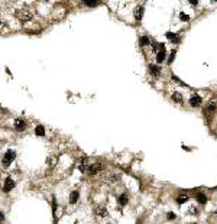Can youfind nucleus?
Wrapping results in <instances>:
<instances>
[{
  "label": "nucleus",
  "instance_id": "obj_26",
  "mask_svg": "<svg viewBox=\"0 0 217 224\" xmlns=\"http://www.w3.org/2000/svg\"><path fill=\"white\" fill-rule=\"evenodd\" d=\"M190 3H191V4H197L198 2H197V0H190Z\"/></svg>",
  "mask_w": 217,
  "mask_h": 224
},
{
  "label": "nucleus",
  "instance_id": "obj_5",
  "mask_svg": "<svg viewBox=\"0 0 217 224\" xmlns=\"http://www.w3.org/2000/svg\"><path fill=\"white\" fill-rule=\"evenodd\" d=\"M13 126H15V129H16V130L22 132V130H25V129H26V122H25L23 119H16V120H15V123H13Z\"/></svg>",
  "mask_w": 217,
  "mask_h": 224
},
{
  "label": "nucleus",
  "instance_id": "obj_25",
  "mask_svg": "<svg viewBox=\"0 0 217 224\" xmlns=\"http://www.w3.org/2000/svg\"><path fill=\"white\" fill-rule=\"evenodd\" d=\"M4 220V216H3V213H0V221H3Z\"/></svg>",
  "mask_w": 217,
  "mask_h": 224
},
{
  "label": "nucleus",
  "instance_id": "obj_19",
  "mask_svg": "<svg viewBox=\"0 0 217 224\" xmlns=\"http://www.w3.org/2000/svg\"><path fill=\"white\" fill-rule=\"evenodd\" d=\"M141 44H142V45H149V44H151V39L148 38V36H142Z\"/></svg>",
  "mask_w": 217,
  "mask_h": 224
},
{
  "label": "nucleus",
  "instance_id": "obj_14",
  "mask_svg": "<svg viewBox=\"0 0 217 224\" xmlns=\"http://www.w3.org/2000/svg\"><path fill=\"white\" fill-rule=\"evenodd\" d=\"M119 204L122 205V207L128 204V195H126V194H122V195H120V197H119Z\"/></svg>",
  "mask_w": 217,
  "mask_h": 224
},
{
  "label": "nucleus",
  "instance_id": "obj_4",
  "mask_svg": "<svg viewBox=\"0 0 217 224\" xmlns=\"http://www.w3.org/2000/svg\"><path fill=\"white\" fill-rule=\"evenodd\" d=\"M13 186H15V181L12 179L10 176L6 178L4 185H3V191H4V192H9V191H12V189H13Z\"/></svg>",
  "mask_w": 217,
  "mask_h": 224
},
{
  "label": "nucleus",
  "instance_id": "obj_18",
  "mask_svg": "<svg viewBox=\"0 0 217 224\" xmlns=\"http://www.w3.org/2000/svg\"><path fill=\"white\" fill-rule=\"evenodd\" d=\"M187 201H188L187 195H179V197L177 198V202H178V204H184V202H187Z\"/></svg>",
  "mask_w": 217,
  "mask_h": 224
},
{
  "label": "nucleus",
  "instance_id": "obj_1",
  "mask_svg": "<svg viewBox=\"0 0 217 224\" xmlns=\"http://www.w3.org/2000/svg\"><path fill=\"white\" fill-rule=\"evenodd\" d=\"M78 169L87 175H96L97 172H100L103 169V165L98 164V162H94V164L93 162H81L78 165Z\"/></svg>",
  "mask_w": 217,
  "mask_h": 224
},
{
  "label": "nucleus",
  "instance_id": "obj_22",
  "mask_svg": "<svg viewBox=\"0 0 217 224\" xmlns=\"http://www.w3.org/2000/svg\"><path fill=\"white\" fill-rule=\"evenodd\" d=\"M209 109L211 110V111H214V110H216V104H214V103H210V104H209Z\"/></svg>",
  "mask_w": 217,
  "mask_h": 224
},
{
  "label": "nucleus",
  "instance_id": "obj_7",
  "mask_svg": "<svg viewBox=\"0 0 217 224\" xmlns=\"http://www.w3.org/2000/svg\"><path fill=\"white\" fill-rule=\"evenodd\" d=\"M96 214H97V216H100V217H107V216H108L106 207H97V208H96Z\"/></svg>",
  "mask_w": 217,
  "mask_h": 224
},
{
  "label": "nucleus",
  "instance_id": "obj_16",
  "mask_svg": "<svg viewBox=\"0 0 217 224\" xmlns=\"http://www.w3.org/2000/svg\"><path fill=\"white\" fill-rule=\"evenodd\" d=\"M172 100L177 101V103H181V101H182V96L179 93H174L172 94Z\"/></svg>",
  "mask_w": 217,
  "mask_h": 224
},
{
  "label": "nucleus",
  "instance_id": "obj_15",
  "mask_svg": "<svg viewBox=\"0 0 217 224\" xmlns=\"http://www.w3.org/2000/svg\"><path fill=\"white\" fill-rule=\"evenodd\" d=\"M84 4L90 6V7H94V6L98 4V2H97V0H84Z\"/></svg>",
  "mask_w": 217,
  "mask_h": 224
},
{
  "label": "nucleus",
  "instance_id": "obj_10",
  "mask_svg": "<svg viewBox=\"0 0 217 224\" xmlns=\"http://www.w3.org/2000/svg\"><path fill=\"white\" fill-rule=\"evenodd\" d=\"M143 10H145V9L142 7V6L136 7V10H135V17H136L138 20H141V19H142V16H143Z\"/></svg>",
  "mask_w": 217,
  "mask_h": 224
},
{
  "label": "nucleus",
  "instance_id": "obj_13",
  "mask_svg": "<svg viewBox=\"0 0 217 224\" xmlns=\"http://www.w3.org/2000/svg\"><path fill=\"white\" fill-rule=\"evenodd\" d=\"M195 198H197V201L200 202V204H206V202H207V197L204 194H201V192H200V194H197V197H195Z\"/></svg>",
  "mask_w": 217,
  "mask_h": 224
},
{
  "label": "nucleus",
  "instance_id": "obj_6",
  "mask_svg": "<svg viewBox=\"0 0 217 224\" xmlns=\"http://www.w3.org/2000/svg\"><path fill=\"white\" fill-rule=\"evenodd\" d=\"M165 59V45H159V51H158V54H156V61L158 62H162V61Z\"/></svg>",
  "mask_w": 217,
  "mask_h": 224
},
{
  "label": "nucleus",
  "instance_id": "obj_27",
  "mask_svg": "<svg viewBox=\"0 0 217 224\" xmlns=\"http://www.w3.org/2000/svg\"><path fill=\"white\" fill-rule=\"evenodd\" d=\"M2 25H3V22H2V20H0V26H2Z\"/></svg>",
  "mask_w": 217,
  "mask_h": 224
},
{
  "label": "nucleus",
  "instance_id": "obj_23",
  "mask_svg": "<svg viewBox=\"0 0 217 224\" xmlns=\"http://www.w3.org/2000/svg\"><path fill=\"white\" fill-rule=\"evenodd\" d=\"M190 213L191 214H198V210H195V207H191L190 208Z\"/></svg>",
  "mask_w": 217,
  "mask_h": 224
},
{
  "label": "nucleus",
  "instance_id": "obj_20",
  "mask_svg": "<svg viewBox=\"0 0 217 224\" xmlns=\"http://www.w3.org/2000/svg\"><path fill=\"white\" fill-rule=\"evenodd\" d=\"M166 218H168V220H175L177 216L174 213H168V214H166Z\"/></svg>",
  "mask_w": 217,
  "mask_h": 224
},
{
  "label": "nucleus",
  "instance_id": "obj_2",
  "mask_svg": "<svg viewBox=\"0 0 217 224\" xmlns=\"http://www.w3.org/2000/svg\"><path fill=\"white\" fill-rule=\"evenodd\" d=\"M15 158H16V153H15V150H7V152L4 153V156H3V161H2L3 166H4V168L10 166V164L13 162Z\"/></svg>",
  "mask_w": 217,
  "mask_h": 224
},
{
  "label": "nucleus",
  "instance_id": "obj_24",
  "mask_svg": "<svg viewBox=\"0 0 217 224\" xmlns=\"http://www.w3.org/2000/svg\"><path fill=\"white\" fill-rule=\"evenodd\" d=\"M179 17H181L182 20H188V16H187V15H182V13H181V15H179Z\"/></svg>",
  "mask_w": 217,
  "mask_h": 224
},
{
  "label": "nucleus",
  "instance_id": "obj_11",
  "mask_svg": "<svg viewBox=\"0 0 217 224\" xmlns=\"http://www.w3.org/2000/svg\"><path fill=\"white\" fill-rule=\"evenodd\" d=\"M78 192H77V191H73V192H71V195H70V202H71V204H75V202H77V199H78Z\"/></svg>",
  "mask_w": 217,
  "mask_h": 224
},
{
  "label": "nucleus",
  "instance_id": "obj_8",
  "mask_svg": "<svg viewBox=\"0 0 217 224\" xmlns=\"http://www.w3.org/2000/svg\"><path fill=\"white\" fill-rule=\"evenodd\" d=\"M190 104H191L193 107L200 106V104H201V97H200V96H193V97L190 99Z\"/></svg>",
  "mask_w": 217,
  "mask_h": 224
},
{
  "label": "nucleus",
  "instance_id": "obj_21",
  "mask_svg": "<svg viewBox=\"0 0 217 224\" xmlns=\"http://www.w3.org/2000/svg\"><path fill=\"white\" fill-rule=\"evenodd\" d=\"M174 58H175V51H172V52H171V55H169V59H168V62H169V64H171L172 61H174Z\"/></svg>",
  "mask_w": 217,
  "mask_h": 224
},
{
  "label": "nucleus",
  "instance_id": "obj_3",
  "mask_svg": "<svg viewBox=\"0 0 217 224\" xmlns=\"http://www.w3.org/2000/svg\"><path fill=\"white\" fill-rule=\"evenodd\" d=\"M16 16L19 17V19L22 20V22H28V20L32 19V12L29 10V9H20V10H17Z\"/></svg>",
  "mask_w": 217,
  "mask_h": 224
},
{
  "label": "nucleus",
  "instance_id": "obj_12",
  "mask_svg": "<svg viewBox=\"0 0 217 224\" xmlns=\"http://www.w3.org/2000/svg\"><path fill=\"white\" fill-rule=\"evenodd\" d=\"M35 133H36V136H45V129H43V126H36Z\"/></svg>",
  "mask_w": 217,
  "mask_h": 224
},
{
  "label": "nucleus",
  "instance_id": "obj_17",
  "mask_svg": "<svg viewBox=\"0 0 217 224\" xmlns=\"http://www.w3.org/2000/svg\"><path fill=\"white\" fill-rule=\"evenodd\" d=\"M166 38H168L169 41H175V42H178V38H177V33L168 32V33H166Z\"/></svg>",
  "mask_w": 217,
  "mask_h": 224
},
{
  "label": "nucleus",
  "instance_id": "obj_9",
  "mask_svg": "<svg viewBox=\"0 0 217 224\" xmlns=\"http://www.w3.org/2000/svg\"><path fill=\"white\" fill-rule=\"evenodd\" d=\"M149 72L153 77H159L161 69H159V67H158V65H149Z\"/></svg>",
  "mask_w": 217,
  "mask_h": 224
}]
</instances>
